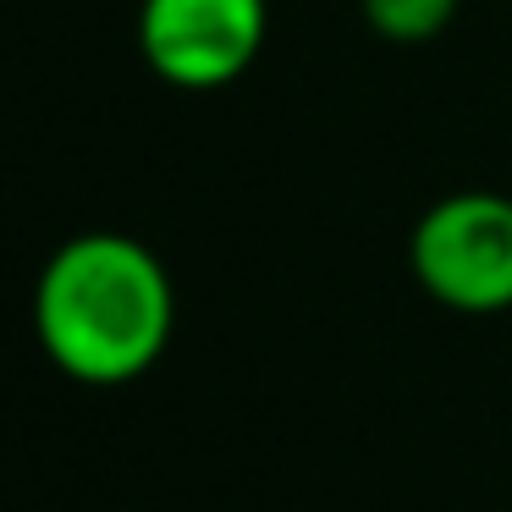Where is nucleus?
<instances>
[{"mask_svg": "<svg viewBox=\"0 0 512 512\" xmlns=\"http://www.w3.org/2000/svg\"><path fill=\"white\" fill-rule=\"evenodd\" d=\"M177 287L149 243L127 232H78L34 281V336L78 386H127L166 358Z\"/></svg>", "mask_w": 512, "mask_h": 512, "instance_id": "nucleus-1", "label": "nucleus"}, {"mask_svg": "<svg viewBox=\"0 0 512 512\" xmlns=\"http://www.w3.org/2000/svg\"><path fill=\"white\" fill-rule=\"evenodd\" d=\"M413 281L452 314L512 309V199L507 193H446L408 237Z\"/></svg>", "mask_w": 512, "mask_h": 512, "instance_id": "nucleus-2", "label": "nucleus"}, {"mask_svg": "<svg viewBox=\"0 0 512 512\" xmlns=\"http://www.w3.org/2000/svg\"><path fill=\"white\" fill-rule=\"evenodd\" d=\"M270 39V0H144L138 56L166 89L215 94L259 61Z\"/></svg>", "mask_w": 512, "mask_h": 512, "instance_id": "nucleus-3", "label": "nucleus"}, {"mask_svg": "<svg viewBox=\"0 0 512 512\" xmlns=\"http://www.w3.org/2000/svg\"><path fill=\"white\" fill-rule=\"evenodd\" d=\"M463 0H358L364 23L375 28L386 45H424V39L446 34Z\"/></svg>", "mask_w": 512, "mask_h": 512, "instance_id": "nucleus-4", "label": "nucleus"}]
</instances>
